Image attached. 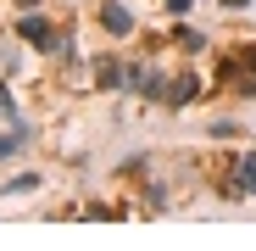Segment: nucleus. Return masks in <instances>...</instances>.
Here are the masks:
<instances>
[{
	"label": "nucleus",
	"mask_w": 256,
	"mask_h": 251,
	"mask_svg": "<svg viewBox=\"0 0 256 251\" xmlns=\"http://www.w3.org/2000/svg\"><path fill=\"white\" fill-rule=\"evenodd\" d=\"M178 45H184V51H190V56H195V51H206V39H200V34H195V28H178Z\"/></svg>",
	"instance_id": "8"
},
{
	"label": "nucleus",
	"mask_w": 256,
	"mask_h": 251,
	"mask_svg": "<svg viewBox=\"0 0 256 251\" xmlns=\"http://www.w3.org/2000/svg\"><path fill=\"white\" fill-rule=\"evenodd\" d=\"M28 190H39V173H17L12 179V195H28Z\"/></svg>",
	"instance_id": "9"
},
{
	"label": "nucleus",
	"mask_w": 256,
	"mask_h": 251,
	"mask_svg": "<svg viewBox=\"0 0 256 251\" xmlns=\"http://www.w3.org/2000/svg\"><path fill=\"white\" fill-rule=\"evenodd\" d=\"M95 84H100V90H134V62L95 56Z\"/></svg>",
	"instance_id": "2"
},
{
	"label": "nucleus",
	"mask_w": 256,
	"mask_h": 251,
	"mask_svg": "<svg viewBox=\"0 0 256 251\" xmlns=\"http://www.w3.org/2000/svg\"><path fill=\"white\" fill-rule=\"evenodd\" d=\"M100 28L117 34V39H122V34H134V12H128L122 0H106V6H100Z\"/></svg>",
	"instance_id": "4"
},
{
	"label": "nucleus",
	"mask_w": 256,
	"mask_h": 251,
	"mask_svg": "<svg viewBox=\"0 0 256 251\" xmlns=\"http://www.w3.org/2000/svg\"><path fill=\"white\" fill-rule=\"evenodd\" d=\"M28 6H34V0H22V12H28Z\"/></svg>",
	"instance_id": "12"
},
{
	"label": "nucleus",
	"mask_w": 256,
	"mask_h": 251,
	"mask_svg": "<svg viewBox=\"0 0 256 251\" xmlns=\"http://www.w3.org/2000/svg\"><path fill=\"white\" fill-rule=\"evenodd\" d=\"M167 12H173V17H184V12H190V0H167Z\"/></svg>",
	"instance_id": "10"
},
{
	"label": "nucleus",
	"mask_w": 256,
	"mask_h": 251,
	"mask_svg": "<svg viewBox=\"0 0 256 251\" xmlns=\"http://www.w3.org/2000/svg\"><path fill=\"white\" fill-rule=\"evenodd\" d=\"M134 90H140L145 101H167V78H162L150 62H134Z\"/></svg>",
	"instance_id": "3"
},
{
	"label": "nucleus",
	"mask_w": 256,
	"mask_h": 251,
	"mask_svg": "<svg viewBox=\"0 0 256 251\" xmlns=\"http://www.w3.org/2000/svg\"><path fill=\"white\" fill-rule=\"evenodd\" d=\"M223 6H228V12H240V6H250V0H223Z\"/></svg>",
	"instance_id": "11"
},
{
	"label": "nucleus",
	"mask_w": 256,
	"mask_h": 251,
	"mask_svg": "<svg viewBox=\"0 0 256 251\" xmlns=\"http://www.w3.org/2000/svg\"><path fill=\"white\" fill-rule=\"evenodd\" d=\"M223 195H228V201L256 195V151H240V156H234V179L223 184Z\"/></svg>",
	"instance_id": "1"
},
{
	"label": "nucleus",
	"mask_w": 256,
	"mask_h": 251,
	"mask_svg": "<svg viewBox=\"0 0 256 251\" xmlns=\"http://www.w3.org/2000/svg\"><path fill=\"white\" fill-rule=\"evenodd\" d=\"M0 117H6V123H22V117H17V101H12L6 84H0Z\"/></svg>",
	"instance_id": "7"
},
{
	"label": "nucleus",
	"mask_w": 256,
	"mask_h": 251,
	"mask_svg": "<svg viewBox=\"0 0 256 251\" xmlns=\"http://www.w3.org/2000/svg\"><path fill=\"white\" fill-rule=\"evenodd\" d=\"M28 145V123H12V134H0V162H6V156H17Z\"/></svg>",
	"instance_id": "6"
},
{
	"label": "nucleus",
	"mask_w": 256,
	"mask_h": 251,
	"mask_svg": "<svg viewBox=\"0 0 256 251\" xmlns=\"http://www.w3.org/2000/svg\"><path fill=\"white\" fill-rule=\"evenodd\" d=\"M195 95H200V78H195V73H184L178 84H167V106H190Z\"/></svg>",
	"instance_id": "5"
}]
</instances>
